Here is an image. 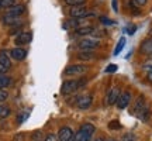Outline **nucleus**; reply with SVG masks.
Instances as JSON below:
<instances>
[{"label":"nucleus","mask_w":152,"mask_h":141,"mask_svg":"<svg viewBox=\"0 0 152 141\" xmlns=\"http://www.w3.org/2000/svg\"><path fill=\"white\" fill-rule=\"evenodd\" d=\"M86 81L85 79H71V81H65L62 83L61 87V93L62 95H71V93L79 90L80 87L85 86Z\"/></svg>","instance_id":"f257e3e1"},{"label":"nucleus","mask_w":152,"mask_h":141,"mask_svg":"<svg viewBox=\"0 0 152 141\" xmlns=\"http://www.w3.org/2000/svg\"><path fill=\"white\" fill-rule=\"evenodd\" d=\"M87 72V65H83V64H73V65H69L68 68H65L64 70V75L66 76H80L83 73Z\"/></svg>","instance_id":"f03ea898"},{"label":"nucleus","mask_w":152,"mask_h":141,"mask_svg":"<svg viewBox=\"0 0 152 141\" xmlns=\"http://www.w3.org/2000/svg\"><path fill=\"white\" fill-rule=\"evenodd\" d=\"M100 43L99 40H93V38H83L77 43V48L82 49V51H92V49L97 48Z\"/></svg>","instance_id":"7ed1b4c3"},{"label":"nucleus","mask_w":152,"mask_h":141,"mask_svg":"<svg viewBox=\"0 0 152 141\" xmlns=\"http://www.w3.org/2000/svg\"><path fill=\"white\" fill-rule=\"evenodd\" d=\"M131 99H132V95H131L130 90H125V92H123L121 95H120L118 100H117V107L120 109V110H124V109L128 107V104L131 103Z\"/></svg>","instance_id":"20e7f679"},{"label":"nucleus","mask_w":152,"mask_h":141,"mask_svg":"<svg viewBox=\"0 0 152 141\" xmlns=\"http://www.w3.org/2000/svg\"><path fill=\"white\" fill-rule=\"evenodd\" d=\"M69 16L73 18H85L87 16H93V13H89L85 6H79V7H72L69 10Z\"/></svg>","instance_id":"39448f33"},{"label":"nucleus","mask_w":152,"mask_h":141,"mask_svg":"<svg viewBox=\"0 0 152 141\" xmlns=\"http://www.w3.org/2000/svg\"><path fill=\"white\" fill-rule=\"evenodd\" d=\"M58 140L59 141H72L73 140V137H75V133H73V130H72L71 127H68V126H65V127H61L59 131H58Z\"/></svg>","instance_id":"423d86ee"},{"label":"nucleus","mask_w":152,"mask_h":141,"mask_svg":"<svg viewBox=\"0 0 152 141\" xmlns=\"http://www.w3.org/2000/svg\"><path fill=\"white\" fill-rule=\"evenodd\" d=\"M92 102H93V96L90 93H87V95H83L80 98H77V102H76V106L77 109H80V110H86L92 106Z\"/></svg>","instance_id":"0eeeda50"},{"label":"nucleus","mask_w":152,"mask_h":141,"mask_svg":"<svg viewBox=\"0 0 152 141\" xmlns=\"http://www.w3.org/2000/svg\"><path fill=\"white\" fill-rule=\"evenodd\" d=\"M120 95H121V92H120V87L118 86H114L111 87L109 90V93H107V98H106V103L109 104V106H113V104L117 103V100H118Z\"/></svg>","instance_id":"6e6552de"},{"label":"nucleus","mask_w":152,"mask_h":141,"mask_svg":"<svg viewBox=\"0 0 152 141\" xmlns=\"http://www.w3.org/2000/svg\"><path fill=\"white\" fill-rule=\"evenodd\" d=\"M31 40H33V34L28 33V31H24V33H20L17 35L14 43L17 44V47H20V45H27V44H30Z\"/></svg>","instance_id":"1a4fd4ad"},{"label":"nucleus","mask_w":152,"mask_h":141,"mask_svg":"<svg viewBox=\"0 0 152 141\" xmlns=\"http://www.w3.org/2000/svg\"><path fill=\"white\" fill-rule=\"evenodd\" d=\"M140 52L142 55H147V57H151L152 55V37L144 40L141 43V47H140Z\"/></svg>","instance_id":"9d476101"},{"label":"nucleus","mask_w":152,"mask_h":141,"mask_svg":"<svg viewBox=\"0 0 152 141\" xmlns=\"http://www.w3.org/2000/svg\"><path fill=\"white\" fill-rule=\"evenodd\" d=\"M10 57L16 61H23L27 57V51L24 48H21V47H16V48L10 49Z\"/></svg>","instance_id":"9b49d317"},{"label":"nucleus","mask_w":152,"mask_h":141,"mask_svg":"<svg viewBox=\"0 0 152 141\" xmlns=\"http://www.w3.org/2000/svg\"><path fill=\"white\" fill-rule=\"evenodd\" d=\"M0 65L3 66L4 69H10L11 68V61H10V52H7L4 49L0 51Z\"/></svg>","instance_id":"f8f14e48"},{"label":"nucleus","mask_w":152,"mask_h":141,"mask_svg":"<svg viewBox=\"0 0 152 141\" xmlns=\"http://www.w3.org/2000/svg\"><path fill=\"white\" fill-rule=\"evenodd\" d=\"M145 107H148L147 103H145V98H144V96H140V98L137 99V102H135V104H134V107H132L131 112H132V114L138 116Z\"/></svg>","instance_id":"ddd939ff"},{"label":"nucleus","mask_w":152,"mask_h":141,"mask_svg":"<svg viewBox=\"0 0 152 141\" xmlns=\"http://www.w3.org/2000/svg\"><path fill=\"white\" fill-rule=\"evenodd\" d=\"M24 11H26V7L23 4H14L13 7L7 9V13H6V14L13 16V17H20L21 14H24Z\"/></svg>","instance_id":"4468645a"},{"label":"nucleus","mask_w":152,"mask_h":141,"mask_svg":"<svg viewBox=\"0 0 152 141\" xmlns=\"http://www.w3.org/2000/svg\"><path fill=\"white\" fill-rule=\"evenodd\" d=\"M80 131H83L85 134H87V136L92 137L93 134H94V131H96V127L92 124V123H83V124L80 126V129H79Z\"/></svg>","instance_id":"2eb2a0df"},{"label":"nucleus","mask_w":152,"mask_h":141,"mask_svg":"<svg viewBox=\"0 0 152 141\" xmlns=\"http://www.w3.org/2000/svg\"><path fill=\"white\" fill-rule=\"evenodd\" d=\"M93 33H94V28H93L92 26L75 28V34H76V35H89V34H93Z\"/></svg>","instance_id":"dca6fc26"},{"label":"nucleus","mask_w":152,"mask_h":141,"mask_svg":"<svg viewBox=\"0 0 152 141\" xmlns=\"http://www.w3.org/2000/svg\"><path fill=\"white\" fill-rule=\"evenodd\" d=\"M3 23L6 26H17V24H20V17H13L9 16V14H4L3 16Z\"/></svg>","instance_id":"f3484780"},{"label":"nucleus","mask_w":152,"mask_h":141,"mask_svg":"<svg viewBox=\"0 0 152 141\" xmlns=\"http://www.w3.org/2000/svg\"><path fill=\"white\" fill-rule=\"evenodd\" d=\"M77 58L82 61H90L94 58V52H92V51H82V52H79Z\"/></svg>","instance_id":"a211bd4d"},{"label":"nucleus","mask_w":152,"mask_h":141,"mask_svg":"<svg viewBox=\"0 0 152 141\" xmlns=\"http://www.w3.org/2000/svg\"><path fill=\"white\" fill-rule=\"evenodd\" d=\"M90 138H92L90 136H87V134H85L83 131L79 130L77 133H76V136L73 137V140L72 141H90Z\"/></svg>","instance_id":"6ab92c4d"},{"label":"nucleus","mask_w":152,"mask_h":141,"mask_svg":"<svg viewBox=\"0 0 152 141\" xmlns=\"http://www.w3.org/2000/svg\"><path fill=\"white\" fill-rule=\"evenodd\" d=\"M11 83V78L6 75H0V89H4V87H9Z\"/></svg>","instance_id":"aec40b11"},{"label":"nucleus","mask_w":152,"mask_h":141,"mask_svg":"<svg viewBox=\"0 0 152 141\" xmlns=\"http://www.w3.org/2000/svg\"><path fill=\"white\" fill-rule=\"evenodd\" d=\"M125 43H127V41H125V38H124V37L120 38L118 43H117V45H115V48H114V55H118L120 52L123 51V48L125 47Z\"/></svg>","instance_id":"412c9836"},{"label":"nucleus","mask_w":152,"mask_h":141,"mask_svg":"<svg viewBox=\"0 0 152 141\" xmlns=\"http://www.w3.org/2000/svg\"><path fill=\"white\" fill-rule=\"evenodd\" d=\"M65 3L71 7H79V6L86 4V0H65Z\"/></svg>","instance_id":"4be33fe9"},{"label":"nucleus","mask_w":152,"mask_h":141,"mask_svg":"<svg viewBox=\"0 0 152 141\" xmlns=\"http://www.w3.org/2000/svg\"><path fill=\"white\" fill-rule=\"evenodd\" d=\"M11 113V110L9 106H0V119H6L9 117Z\"/></svg>","instance_id":"5701e85b"},{"label":"nucleus","mask_w":152,"mask_h":141,"mask_svg":"<svg viewBox=\"0 0 152 141\" xmlns=\"http://www.w3.org/2000/svg\"><path fill=\"white\" fill-rule=\"evenodd\" d=\"M137 117H138L140 120H142V121H148V120H149V109L145 107V109H144V110L141 112V113L137 116Z\"/></svg>","instance_id":"b1692460"},{"label":"nucleus","mask_w":152,"mask_h":141,"mask_svg":"<svg viewBox=\"0 0 152 141\" xmlns=\"http://www.w3.org/2000/svg\"><path fill=\"white\" fill-rule=\"evenodd\" d=\"M148 3V0H131L130 1V6L132 9H137V7H142Z\"/></svg>","instance_id":"393cba45"},{"label":"nucleus","mask_w":152,"mask_h":141,"mask_svg":"<svg viewBox=\"0 0 152 141\" xmlns=\"http://www.w3.org/2000/svg\"><path fill=\"white\" fill-rule=\"evenodd\" d=\"M120 141H137V137L132 133H125L124 136L120 138Z\"/></svg>","instance_id":"a878e982"},{"label":"nucleus","mask_w":152,"mask_h":141,"mask_svg":"<svg viewBox=\"0 0 152 141\" xmlns=\"http://www.w3.org/2000/svg\"><path fill=\"white\" fill-rule=\"evenodd\" d=\"M16 4V0H1V9H10Z\"/></svg>","instance_id":"bb28decb"},{"label":"nucleus","mask_w":152,"mask_h":141,"mask_svg":"<svg viewBox=\"0 0 152 141\" xmlns=\"http://www.w3.org/2000/svg\"><path fill=\"white\" fill-rule=\"evenodd\" d=\"M109 129H110V130H118V129H121L118 120H113V121H110V123H109Z\"/></svg>","instance_id":"cd10ccee"},{"label":"nucleus","mask_w":152,"mask_h":141,"mask_svg":"<svg viewBox=\"0 0 152 141\" xmlns=\"http://www.w3.org/2000/svg\"><path fill=\"white\" fill-rule=\"evenodd\" d=\"M24 140H26V134L24 133H17L11 141H24Z\"/></svg>","instance_id":"c85d7f7f"},{"label":"nucleus","mask_w":152,"mask_h":141,"mask_svg":"<svg viewBox=\"0 0 152 141\" xmlns=\"http://www.w3.org/2000/svg\"><path fill=\"white\" fill-rule=\"evenodd\" d=\"M7 98H9V93L6 92L4 89H0V103L4 102V100H7Z\"/></svg>","instance_id":"c756f323"},{"label":"nucleus","mask_w":152,"mask_h":141,"mask_svg":"<svg viewBox=\"0 0 152 141\" xmlns=\"http://www.w3.org/2000/svg\"><path fill=\"white\" fill-rule=\"evenodd\" d=\"M117 70V65H114V64H110L107 68H106V73H113Z\"/></svg>","instance_id":"7c9ffc66"},{"label":"nucleus","mask_w":152,"mask_h":141,"mask_svg":"<svg viewBox=\"0 0 152 141\" xmlns=\"http://www.w3.org/2000/svg\"><path fill=\"white\" fill-rule=\"evenodd\" d=\"M28 117V113H23V114H18V117H17V123H18V124H21L23 121H24V120L27 119Z\"/></svg>","instance_id":"2f4dec72"},{"label":"nucleus","mask_w":152,"mask_h":141,"mask_svg":"<svg viewBox=\"0 0 152 141\" xmlns=\"http://www.w3.org/2000/svg\"><path fill=\"white\" fill-rule=\"evenodd\" d=\"M31 141H42V138H41V134L38 133V131H35L33 134V138H31Z\"/></svg>","instance_id":"473e14b6"},{"label":"nucleus","mask_w":152,"mask_h":141,"mask_svg":"<svg viewBox=\"0 0 152 141\" xmlns=\"http://www.w3.org/2000/svg\"><path fill=\"white\" fill-rule=\"evenodd\" d=\"M44 141H59V140H58V137L54 136V134H48V136L45 137V140Z\"/></svg>","instance_id":"72a5a7b5"},{"label":"nucleus","mask_w":152,"mask_h":141,"mask_svg":"<svg viewBox=\"0 0 152 141\" xmlns=\"http://www.w3.org/2000/svg\"><path fill=\"white\" fill-rule=\"evenodd\" d=\"M135 30H137V27H135V26H130V27H127V33H128V34H131V35H132V34L135 33Z\"/></svg>","instance_id":"f704fd0d"},{"label":"nucleus","mask_w":152,"mask_h":141,"mask_svg":"<svg viewBox=\"0 0 152 141\" xmlns=\"http://www.w3.org/2000/svg\"><path fill=\"white\" fill-rule=\"evenodd\" d=\"M102 23H104V24H113V21L109 20V18H106V17H102Z\"/></svg>","instance_id":"c9c22d12"},{"label":"nucleus","mask_w":152,"mask_h":141,"mask_svg":"<svg viewBox=\"0 0 152 141\" xmlns=\"http://www.w3.org/2000/svg\"><path fill=\"white\" fill-rule=\"evenodd\" d=\"M147 79H148V81H149V82H152V70H151V72H148Z\"/></svg>","instance_id":"e433bc0d"},{"label":"nucleus","mask_w":152,"mask_h":141,"mask_svg":"<svg viewBox=\"0 0 152 141\" xmlns=\"http://www.w3.org/2000/svg\"><path fill=\"white\" fill-rule=\"evenodd\" d=\"M6 70H7V69H4L3 66L0 65V75H3V73H4V72H6Z\"/></svg>","instance_id":"4c0bfd02"},{"label":"nucleus","mask_w":152,"mask_h":141,"mask_svg":"<svg viewBox=\"0 0 152 141\" xmlns=\"http://www.w3.org/2000/svg\"><path fill=\"white\" fill-rule=\"evenodd\" d=\"M113 6H114V10L115 11L118 10V9H117V1H115V0H113Z\"/></svg>","instance_id":"58836bf2"},{"label":"nucleus","mask_w":152,"mask_h":141,"mask_svg":"<svg viewBox=\"0 0 152 141\" xmlns=\"http://www.w3.org/2000/svg\"><path fill=\"white\" fill-rule=\"evenodd\" d=\"M94 141H106V140H104L103 137H99V138H96V140H94Z\"/></svg>","instance_id":"ea45409f"},{"label":"nucleus","mask_w":152,"mask_h":141,"mask_svg":"<svg viewBox=\"0 0 152 141\" xmlns=\"http://www.w3.org/2000/svg\"><path fill=\"white\" fill-rule=\"evenodd\" d=\"M107 141H117V140H114V138H110V140H107Z\"/></svg>","instance_id":"a19ab883"},{"label":"nucleus","mask_w":152,"mask_h":141,"mask_svg":"<svg viewBox=\"0 0 152 141\" xmlns=\"http://www.w3.org/2000/svg\"><path fill=\"white\" fill-rule=\"evenodd\" d=\"M149 34H151V37H152V28H151V31H149Z\"/></svg>","instance_id":"79ce46f5"},{"label":"nucleus","mask_w":152,"mask_h":141,"mask_svg":"<svg viewBox=\"0 0 152 141\" xmlns=\"http://www.w3.org/2000/svg\"><path fill=\"white\" fill-rule=\"evenodd\" d=\"M0 9H1V0H0Z\"/></svg>","instance_id":"37998d69"}]
</instances>
